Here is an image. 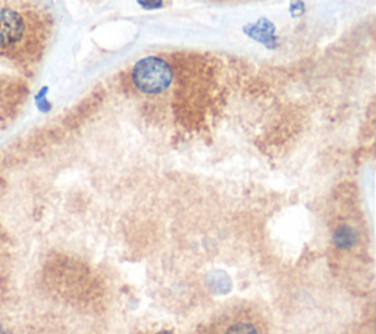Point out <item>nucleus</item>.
<instances>
[{
  "label": "nucleus",
  "instance_id": "obj_4",
  "mask_svg": "<svg viewBox=\"0 0 376 334\" xmlns=\"http://www.w3.org/2000/svg\"><path fill=\"white\" fill-rule=\"evenodd\" d=\"M336 243L338 247H350L354 243V233L350 227H341L336 233Z\"/></svg>",
  "mask_w": 376,
  "mask_h": 334
},
{
  "label": "nucleus",
  "instance_id": "obj_1",
  "mask_svg": "<svg viewBox=\"0 0 376 334\" xmlns=\"http://www.w3.org/2000/svg\"><path fill=\"white\" fill-rule=\"evenodd\" d=\"M136 87L145 95H159L168 90L174 81V71L162 58L148 56L138 60L133 70Z\"/></svg>",
  "mask_w": 376,
  "mask_h": 334
},
{
  "label": "nucleus",
  "instance_id": "obj_3",
  "mask_svg": "<svg viewBox=\"0 0 376 334\" xmlns=\"http://www.w3.org/2000/svg\"><path fill=\"white\" fill-rule=\"evenodd\" d=\"M248 31L250 36L255 37L256 40H260V41H265V43H269V41H272L274 40V26L267 23L266 19H260L258 21L256 24L253 26H250L248 28H245Z\"/></svg>",
  "mask_w": 376,
  "mask_h": 334
},
{
  "label": "nucleus",
  "instance_id": "obj_6",
  "mask_svg": "<svg viewBox=\"0 0 376 334\" xmlns=\"http://www.w3.org/2000/svg\"><path fill=\"white\" fill-rule=\"evenodd\" d=\"M157 334H172L171 331H160V333H157Z\"/></svg>",
  "mask_w": 376,
  "mask_h": 334
},
{
  "label": "nucleus",
  "instance_id": "obj_5",
  "mask_svg": "<svg viewBox=\"0 0 376 334\" xmlns=\"http://www.w3.org/2000/svg\"><path fill=\"white\" fill-rule=\"evenodd\" d=\"M225 334H259L256 327L250 323H237L226 330Z\"/></svg>",
  "mask_w": 376,
  "mask_h": 334
},
{
  "label": "nucleus",
  "instance_id": "obj_2",
  "mask_svg": "<svg viewBox=\"0 0 376 334\" xmlns=\"http://www.w3.org/2000/svg\"><path fill=\"white\" fill-rule=\"evenodd\" d=\"M30 24L27 16L13 8L0 6V52L15 55L28 38Z\"/></svg>",
  "mask_w": 376,
  "mask_h": 334
},
{
  "label": "nucleus",
  "instance_id": "obj_7",
  "mask_svg": "<svg viewBox=\"0 0 376 334\" xmlns=\"http://www.w3.org/2000/svg\"><path fill=\"white\" fill-rule=\"evenodd\" d=\"M0 334H6V331H5V330H2V328H0Z\"/></svg>",
  "mask_w": 376,
  "mask_h": 334
}]
</instances>
